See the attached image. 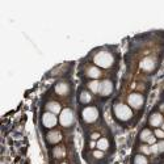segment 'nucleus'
I'll use <instances>...</instances> for the list:
<instances>
[{"instance_id": "nucleus-1", "label": "nucleus", "mask_w": 164, "mask_h": 164, "mask_svg": "<svg viewBox=\"0 0 164 164\" xmlns=\"http://www.w3.org/2000/svg\"><path fill=\"white\" fill-rule=\"evenodd\" d=\"M93 62L96 66L99 67H102V68H109L112 67L113 63H114V58L110 53L108 51H100L97 53L96 55L93 57Z\"/></svg>"}, {"instance_id": "nucleus-2", "label": "nucleus", "mask_w": 164, "mask_h": 164, "mask_svg": "<svg viewBox=\"0 0 164 164\" xmlns=\"http://www.w3.org/2000/svg\"><path fill=\"white\" fill-rule=\"evenodd\" d=\"M113 113H114L115 117H117L118 120H121V121H127V120H130L133 117L131 109L129 108L126 104H121V102L114 105Z\"/></svg>"}, {"instance_id": "nucleus-3", "label": "nucleus", "mask_w": 164, "mask_h": 164, "mask_svg": "<svg viewBox=\"0 0 164 164\" xmlns=\"http://www.w3.org/2000/svg\"><path fill=\"white\" fill-rule=\"evenodd\" d=\"M81 117H83V121L87 122V124H93V122L99 118L97 108H95V106H87V108H84L83 112H81Z\"/></svg>"}, {"instance_id": "nucleus-4", "label": "nucleus", "mask_w": 164, "mask_h": 164, "mask_svg": "<svg viewBox=\"0 0 164 164\" xmlns=\"http://www.w3.org/2000/svg\"><path fill=\"white\" fill-rule=\"evenodd\" d=\"M59 122L62 124V126L64 127H70L72 124H74V112L71 109H63L62 112H60V115H59Z\"/></svg>"}, {"instance_id": "nucleus-5", "label": "nucleus", "mask_w": 164, "mask_h": 164, "mask_svg": "<svg viewBox=\"0 0 164 164\" xmlns=\"http://www.w3.org/2000/svg\"><path fill=\"white\" fill-rule=\"evenodd\" d=\"M127 102L131 108L139 109V108L143 106V104H145V99H143V96L141 93H131L130 96L127 97Z\"/></svg>"}, {"instance_id": "nucleus-6", "label": "nucleus", "mask_w": 164, "mask_h": 164, "mask_svg": "<svg viewBox=\"0 0 164 164\" xmlns=\"http://www.w3.org/2000/svg\"><path fill=\"white\" fill-rule=\"evenodd\" d=\"M58 124V118L55 114H53L50 112H46L44 115H42V125L47 129H53Z\"/></svg>"}, {"instance_id": "nucleus-7", "label": "nucleus", "mask_w": 164, "mask_h": 164, "mask_svg": "<svg viewBox=\"0 0 164 164\" xmlns=\"http://www.w3.org/2000/svg\"><path fill=\"white\" fill-rule=\"evenodd\" d=\"M113 92V83L110 80H104L100 83V95H102V96H109Z\"/></svg>"}, {"instance_id": "nucleus-8", "label": "nucleus", "mask_w": 164, "mask_h": 164, "mask_svg": "<svg viewBox=\"0 0 164 164\" xmlns=\"http://www.w3.org/2000/svg\"><path fill=\"white\" fill-rule=\"evenodd\" d=\"M141 68L142 70H145L147 72L150 71H152L154 68H155V62H154V59L152 58H145L141 62Z\"/></svg>"}, {"instance_id": "nucleus-9", "label": "nucleus", "mask_w": 164, "mask_h": 164, "mask_svg": "<svg viewBox=\"0 0 164 164\" xmlns=\"http://www.w3.org/2000/svg\"><path fill=\"white\" fill-rule=\"evenodd\" d=\"M150 125L155 126V127L163 125V115L160 113H154L151 117H150Z\"/></svg>"}, {"instance_id": "nucleus-10", "label": "nucleus", "mask_w": 164, "mask_h": 164, "mask_svg": "<svg viewBox=\"0 0 164 164\" xmlns=\"http://www.w3.org/2000/svg\"><path fill=\"white\" fill-rule=\"evenodd\" d=\"M46 108H47V110H49L50 113L55 114V115H57L58 113L62 112V109H60V105L58 104V102H55V101H50V102H47Z\"/></svg>"}, {"instance_id": "nucleus-11", "label": "nucleus", "mask_w": 164, "mask_h": 164, "mask_svg": "<svg viewBox=\"0 0 164 164\" xmlns=\"http://www.w3.org/2000/svg\"><path fill=\"white\" fill-rule=\"evenodd\" d=\"M60 139H62V135H60L59 131H50L47 134V142L51 143V145H55Z\"/></svg>"}, {"instance_id": "nucleus-12", "label": "nucleus", "mask_w": 164, "mask_h": 164, "mask_svg": "<svg viewBox=\"0 0 164 164\" xmlns=\"http://www.w3.org/2000/svg\"><path fill=\"white\" fill-rule=\"evenodd\" d=\"M68 91H70V87H68L67 83H58L55 85V92L58 95H62V96H63V95L68 93Z\"/></svg>"}, {"instance_id": "nucleus-13", "label": "nucleus", "mask_w": 164, "mask_h": 164, "mask_svg": "<svg viewBox=\"0 0 164 164\" xmlns=\"http://www.w3.org/2000/svg\"><path fill=\"white\" fill-rule=\"evenodd\" d=\"M87 75H88V76H90V78H92V79H95V80H96V79H99V78H100L101 72H100V70H99L97 67L92 66V67H90V68H88V70H87Z\"/></svg>"}, {"instance_id": "nucleus-14", "label": "nucleus", "mask_w": 164, "mask_h": 164, "mask_svg": "<svg viewBox=\"0 0 164 164\" xmlns=\"http://www.w3.org/2000/svg\"><path fill=\"white\" fill-rule=\"evenodd\" d=\"M79 100H80V102H81V104H88V102H91V100H92V96L90 95V92L83 91V92L80 93Z\"/></svg>"}, {"instance_id": "nucleus-15", "label": "nucleus", "mask_w": 164, "mask_h": 164, "mask_svg": "<svg viewBox=\"0 0 164 164\" xmlns=\"http://www.w3.org/2000/svg\"><path fill=\"white\" fill-rule=\"evenodd\" d=\"M97 150H101V151H105V150H108V147H109V142H108V139H105V138H101V139H99L97 141Z\"/></svg>"}, {"instance_id": "nucleus-16", "label": "nucleus", "mask_w": 164, "mask_h": 164, "mask_svg": "<svg viewBox=\"0 0 164 164\" xmlns=\"http://www.w3.org/2000/svg\"><path fill=\"white\" fill-rule=\"evenodd\" d=\"M88 88H90V91L93 92V93L100 92V81H97V80H92L91 83L88 84Z\"/></svg>"}, {"instance_id": "nucleus-17", "label": "nucleus", "mask_w": 164, "mask_h": 164, "mask_svg": "<svg viewBox=\"0 0 164 164\" xmlns=\"http://www.w3.org/2000/svg\"><path fill=\"white\" fill-rule=\"evenodd\" d=\"M134 164H148V160L145 155H136L134 158Z\"/></svg>"}, {"instance_id": "nucleus-18", "label": "nucleus", "mask_w": 164, "mask_h": 164, "mask_svg": "<svg viewBox=\"0 0 164 164\" xmlns=\"http://www.w3.org/2000/svg\"><path fill=\"white\" fill-rule=\"evenodd\" d=\"M152 135V133L148 130V129H145V130H142V133H141V141H143V142H147L148 141V138Z\"/></svg>"}, {"instance_id": "nucleus-19", "label": "nucleus", "mask_w": 164, "mask_h": 164, "mask_svg": "<svg viewBox=\"0 0 164 164\" xmlns=\"http://www.w3.org/2000/svg\"><path fill=\"white\" fill-rule=\"evenodd\" d=\"M141 151H142V154H145V155L152 154V152H151V147H150V146H146V145L141 147Z\"/></svg>"}, {"instance_id": "nucleus-20", "label": "nucleus", "mask_w": 164, "mask_h": 164, "mask_svg": "<svg viewBox=\"0 0 164 164\" xmlns=\"http://www.w3.org/2000/svg\"><path fill=\"white\" fill-rule=\"evenodd\" d=\"M54 155H55L57 158H62V156L64 155V151H63V148H60V147L55 148V150H54Z\"/></svg>"}, {"instance_id": "nucleus-21", "label": "nucleus", "mask_w": 164, "mask_h": 164, "mask_svg": "<svg viewBox=\"0 0 164 164\" xmlns=\"http://www.w3.org/2000/svg\"><path fill=\"white\" fill-rule=\"evenodd\" d=\"M154 134H155V136H156V138L164 139V130H161V129H156Z\"/></svg>"}, {"instance_id": "nucleus-22", "label": "nucleus", "mask_w": 164, "mask_h": 164, "mask_svg": "<svg viewBox=\"0 0 164 164\" xmlns=\"http://www.w3.org/2000/svg\"><path fill=\"white\" fill-rule=\"evenodd\" d=\"M156 146H158V154L164 152V141H160L159 143H156Z\"/></svg>"}, {"instance_id": "nucleus-23", "label": "nucleus", "mask_w": 164, "mask_h": 164, "mask_svg": "<svg viewBox=\"0 0 164 164\" xmlns=\"http://www.w3.org/2000/svg\"><path fill=\"white\" fill-rule=\"evenodd\" d=\"M93 156L97 159H101L102 156H104V151H101V150H96V151H93Z\"/></svg>"}, {"instance_id": "nucleus-24", "label": "nucleus", "mask_w": 164, "mask_h": 164, "mask_svg": "<svg viewBox=\"0 0 164 164\" xmlns=\"http://www.w3.org/2000/svg\"><path fill=\"white\" fill-rule=\"evenodd\" d=\"M155 142H156V136H154V135H151V136H150V138H148V141H147V143H148V145H155Z\"/></svg>"}, {"instance_id": "nucleus-25", "label": "nucleus", "mask_w": 164, "mask_h": 164, "mask_svg": "<svg viewBox=\"0 0 164 164\" xmlns=\"http://www.w3.org/2000/svg\"><path fill=\"white\" fill-rule=\"evenodd\" d=\"M99 136H100V135H99V133H93V134L91 135V138H92V139L95 141V139H97V138H99Z\"/></svg>"}, {"instance_id": "nucleus-26", "label": "nucleus", "mask_w": 164, "mask_h": 164, "mask_svg": "<svg viewBox=\"0 0 164 164\" xmlns=\"http://www.w3.org/2000/svg\"><path fill=\"white\" fill-rule=\"evenodd\" d=\"M160 110H161V112H164V104H161V105H160Z\"/></svg>"}, {"instance_id": "nucleus-27", "label": "nucleus", "mask_w": 164, "mask_h": 164, "mask_svg": "<svg viewBox=\"0 0 164 164\" xmlns=\"http://www.w3.org/2000/svg\"><path fill=\"white\" fill-rule=\"evenodd\" d=\"M161 130H164V124H163V129H161Z\"/></svg>"}, {"instance_id": "nucleus-28", "label": "nucleus", "mask_w": 164, "mask_h": 164, "mask_svg": "<svg viewBox=\"0 0 164 164\" xmlns=\"http://www.w3.org/2000/svg\"><path fill=\"white\" fill-rule=\"evenodd\" d=\"M62 164H66V163H62Z\"/></svg>"}]
</instances>
